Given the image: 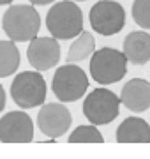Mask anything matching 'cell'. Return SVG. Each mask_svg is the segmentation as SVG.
I'll list each match as a JSON object with an SVG mask.
<instances>
[{"mask_svg":"<svg viewBox=\"0 0 150 159\" xmlns=\"http://www.w3.org/2000/svg\"><path fill=\"white\" fill-rule=\"evenodd\" d=\"M27 58L34 69L44 73L55 67L60 60V44L55 37H34L27 48Z\"/></svg>","mask_w":150,"mask_h":159,"instance_id":"cell-10","label":"cell"},{"mask_svg":"<svg viewBox=\"0 0 150 159\" xmlns=\"http://www.w3.org/2000/svg\"><path fill=\"white\" fill-rule=\"evenodd\" d=\"M104 136L95 127V124L78 125L69 134V143H103Z\"/></svg>","mask_w":150,"mask_h":159,"instance_id":"cell-16","label":"cell"},{"mask_svg":"<svg viewBox=\"0 0 150 159\" xmlns=\"http://www.w3.org/2000/svg\"><path fill=\"white\" fill-rule=\"evenodd\" d=\"M122 51L133 66H145L150 62V34L145 30H134L127 34Z\"/></svg>","mask_w":150,"mask_h":159,"instance_id":"cell-12","label":"cell"},{"mask_svg":"<svg viewBox=\"0 0 150 159\" xmlns=\"http://www.w3.org/2000/svg\"><path fill=\"white\" fill-rule=\"evenodd\" d=\"M51 90L60 102H74L88 90V78L85 71L74 62L60 66L53 74Z\"/></svg>","mask_w":150,"mask_h":159,"instance_id":"cell-4","label":"cell"},{"mask_svg":"<svg viewBox=\"0 0 150 159\" xmlns=\"http://www.w3.org/2000/svg\"><path fill=\"white\" fill-rule=\"evenodd\" d=\"M6 108V90H4V87L0 85V111Z\"/></svg>","mask_w":150,"mask_h":159,"instance_id":"cell-18","label":"cell"},{"mask_svg":"<svg viewBox=\"0 0 150 159\" xmlns=\"http://www.w3.org/2000/svg\"><path fill=\"white\" fill-rule=\"evenodd\" d=\"M14 0H0V6H7V4H11Z\"/></svg>","mask_w":150,"mask_h":159,"instance_id":"cell-20","label":"cell"},{"mask_svg":"<svg viewBox=\"0 0 150 159\" xmlns=\"http://www.w3.org/2000/svg\"><path fill=\"white\" fill-rule=\"evenodd\" d=\"M11 97L20 108H37L46 99V81L41 71L18 73L11 83Z\"/></svg>","mask_w":150,"mask_h":159,"instance_id":"cell-5","label":"cell"},{"mask_svg":"<svg viewBox=\"0 0 150 159\" xmlns=\"http://www.w3.org/2000/svg\"><path fill=\"white\" fill-rule=\"evenodd\" d=\"M32 6H48V4H51L53 0H29Z\"/></svg>","mask_w":150,"mask_h":159,"instance_id":"cell-19","label":"cell"},{"mask_svg":"<svg viewBox=\"0 0 150 159\" xmlns=\"http://www.w3.org/2000/svg\"><path fill=\"white\" fill-rule=\"evenodd\" d=\"M20 67V50L14 41L0 39V78H7L14 74Z\"/></svg>","mask_w":150,"mask_h":159,"instance_id":"cell-14","label":"cell"},{"mask_svg":"<svg viewBox=\"0 0 150 159\" xmlns=\"http://www.w3.org/2000/svg\"><path fill=\"white\" fill-rule=\"evenodd\" d=\"M90 27L99 35L110 37L118 34L126 25V9L113 0H99L88 12Z\"/></svg>","mask_w":150,"mask_h":159,"instance_id":"cell-7","label":"cell"},{"mask_svg":"<svg viewBox=\"0 0 150 159\" xmlns=\"http://www.w3.org/2000/svg\"><path fill=\"white\" fill-rule=\"evenodd\" d=\"M2 27L9 39L14 43H25L37 37L41 30V16L32 4L9 6L2 18Z\"/></svg>","mask_w":150,"mask_h":159,"instance_id":"cell-1","label":"cell"},{"mask_svg":"<svg viewBox=\"0 0 150 159\" xmlns=\"http://www.w3.org/2000/svg\"><path fill=\"white\" fill-rule=\"evenodd\" d=\"M76 2H87V0H76Z\"/></svg>","mask_w":150,"mask_h":159,"instance_id":"cell-21","label":"cell"},{"mask_svg":"<svg viewBox=\"0 0 150 159\" xmlns=\"http://www.w3.org/2000/svg\"><path fill=\"white\" fill-rule=\"evenodd\" d=\"M120 101L127 110L143 113L150 108V83L143 78H133L122 87Z\"/></svg>","mask_w":150,"mask_h":159,"instance_id":"cell-11","label":"cell"},{"mask_svg":"<svg viewBox=\"0 0 150 159\" xmlns=\"http://www.w3.org/2000/svg\"><path fill=\"white\" fill-rule=\"evenodd\" d=\"M46 29L58 41L78 37L83 32V12L71 0L57 2L48 9Z\"/></svg>","mask_w":150,"mask_h":159,"instance_id":"cell-2","label":"cell"},{"mask_svg":"<svg viewBox=\"0 0 150 159\" xmlns=\"http://www.w3.org/2000/svg\"><path fill=\"white\" fill-rule=\"evenodd\" d=\"M71 124H73V115L64 102H48L37 113L39 131L51 140L64 136Z\"/></svg>","mask_w":150,"mask_h":159,"instance_id":"cell-8","label":"cell"},{"mask_svg":"<svg viewBox=\"0 0 150 159\" xmlns=\"http://www.w3.org/2000/svg\"><path fill=\"white\" fill-rule=\"evenodd\" d=\"M131 14L139 29L150 30V0H134Z\"/></svg>","mask_w":150,"mask_h":159,"instance_id":"cell-17","label":"cell"},{"mask_svg":"<svg viewBox=\"0 0 150 159\" xmlns=\"http://www.w3.org/2000/svg\"><path fill=\"white\" fill-rule=\"evenodd\" d=\"M95 51V41L90 32H81L74 39V43L71 44L69 51H67V62H81L85 58L92 57V53Z\"/></svg>","mask_w":150,"mask_h":159,"instance_id":"cell-15","label":"cell"},{"mask_svg":"<svg viewBox=\"0 0 150 159\" xmlns=\"http://www.w3.org/2000/svg\"><path fill=\"white\" fill-rule=\"evenodd\" d=\"M127 57L126 53L117 48H101L92 53L88 69L90 76L99 85L118 83L127 74Z\"/></svg>","mask_w":150,"mask_h":159,"instance_id":"cell-3","label":"cell"},{"mask_svg":"<svg viewBox=\"0 0 150 159\" xmlns=\"http://www.w3.org/2000/svg\"><path fill=\"white\" fill-rule=\"evenodd\" d=\"M34 140V122L25 111H7L0 119V142L29 143Z\"/></svg>","mask_w":150,"mask_h":159,"instance_id":"cell-9","label":"cell"},{"mask_svg":"<svg viewBox=\"0 0 150 159\" xmlns=\"http://www.w3.org/2000/svg\"><path fill=\"white\" fill-rule=\"evenodd\" d=\"M120 97L115 92L99 87L92 90L83 101V115L90 124L106 125L113 122L120 113Z\"/></svg>","mask_w":150,"mask_h":159,"instance_id":"cell-6","label":"cell"},{"mask_svg":"<svg viewBox=\"0 0 150 159\" xmlns=\"http://www.w3.org/2000/svg\"><path fill=\"white\" fill-rule=\"evenodd\" d=\"M118 143H150V125L141 117H127L117 127Z\"/></svg>","mask_w":150,"mask_h":159,"instance_id":"cell-13","label":"cell"}]
</instances>
